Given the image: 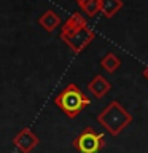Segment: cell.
I'll return each instance as SVG.
<instances>
[{"label": "cell", "mask_w": 148, "mask_h": 153, "mask_svg": "<svg viewBox=\"0 0 148 153\" xmlns=\"http://www.w3.org/2000/svg\"><path fill=\"white\" fill-rule=\"evenodd\" d=\"M54 104L64 112V115H67L69 118H75L86 107H89L91 99L84 94L83 89H80L78 85L69 83L54 97Z\"/></svg>", "instance_id": "1"}, {"label": "cell", "mask_w": 148, "mask_h": 153, "mask_svg": "<svg viewBox=\"0 0 148 153\" xmlns=\"http://www.w3.org/2000/svg\"><path fill=\"white\" fill-rule=\"evenodd\" d=\"M97 123L107 129L112 136H118L132 123V115L118 100H112L97 115Z\"/></svg>", "instance_id": "2"}, {"label": "cell", "mask_w": 148, "mask_h": 153, "mask_svg": "<svg viewBox=\"0 0 148 153\" xmlns=\"http://www.w3.org/2000/svg\"><path fill=\"white\" fill-rule=\"evenodd\" d=\"M105 147V137L91 126L84 128L73 140V148L80 153H99Z\"/></svg>", "instance_id": "3"}, {"label": "cell", "mask_w": 148, "mask_h": 153, "mask_svg": "<svg viewBox=\"0 0 148 153\" xmlns=\"http://www.w3.org/2000/svg\"><path fill=\"white\" fill-rule=\"evenodd\" d=\"M61 38L73 53H81L92 43V40L95 38V32L86 26V27H81L78 30L72 32L69 35H64Z\"/></svg>", "instance_id": "4"}, {"label": "cell", "mask_w": 148, "mask_h": 153, "mask_svg": "<svg viewBox=\"0 0 148 153\" xmlns=\"http://www.w3.org/2000/svg\"><path fill=\"white\" fill-rule=\"evenodd\" d=\"M13 143L21 153H30L33 148L40 143V139H38V136L30 128H22L21 131L14 136Z\"/></svg>", "instance_id": "5"}, {"label": "cell", "mask_w": 148, "mask_h": 153, "mask_svg": "<svg viewBox=\"0 0 148 153\" xmlns=\"http://www.w3.org/2000/svg\"><path fill=\"white\" fill-rule=\"evenodd\" d=\"M88 22H86V16H83L81 13H72L67 21L64 24H61V33L59 37H64V35H69V33L78 30L81 27H86Z\"/></svg>", "instance_id": "6"}, {"label": "cell", "mask_w": 148, "mask_h": 153, "mask_svg": "<svg viewBox=\"0 0 148 153\" xmlns=\"http://www.w3.org/2000/svg\"><path fill=\"white\" fill-rule=\"evenodd\" d=\"M88 89L89 93L94 96V97H104V96H107L110 93V89H112V85H110V81L105 78L102 75H95L92 80L88 83Z\"/></svg>", "instance_id": "7"}, {"label": "cell", "mask_w": 148, "mask_h": 153, "mask_svg": "<svg viewBox=\"0 0 148 153\" xmlns=\"http://www.w3.org/2000/svg\"><path fill=\"white\" fill-rule=\"evenodd\" d=\"M38 24H40L46 32H53V30H56L57 27H61L62 19L56 11L48 10V11H45L40 18H38Z\"/></svg>", "instance_id": "8"}, {"label": "cell", "mask_w": 148, "mask_h": 153, "mask_svg": "<svg viewBox=\"0 0 148 153\" xmlns=\"http://www.w3.org/2000/svg\"><path fill=\"white\" fill-rule=\"evenodd\" d=\"M99 2H100V13L105 18H113L123 8V0H99Z\"/></svg>", "instance_id": "9"}, {"label": "cell", "mask_w": 148, "mask_h": 153, "mask_svg": "<svg viewBox=\"0 0 148 153\" xmlns=\"http://www.w3.org/2000/svg\"><path fill=\"white\" fill-rule=\"evenodd\" d=\"M100 67L108 72V74H115L119 67H121V59L115 54V53H107L102 59H100Z\"/></svg>", "instance_id": "10"}, {"label": "cell", "mask_w": 148, "mask_h": 153, "mask_svg": "<svg viewBox=\"0 0 148 153\" xmlns=\"http://www.w3.org/2000/svg\"><path fill=\"white\" fill-rule=\"evenodd\" d=\"M81 11L84 13V16L88 18H94L95 14L100 13V2L99 0H86L84 3L80 5Z\"/></svg>", "instance_id": "11"}, {"label": "cell", "mask_w": 148, "mask_h": 153, "mask_svg": "<svg viewBox=\"0 0 148 153\" xmlns=\"http://www.w3.org/2000/svg\"><path fill=\"white\" fill-rule=\"evenodd\" d=\"M142 75H143V76H145V78H147V80H148V65L145 67V69H143V72H142Z\"/></svg>", "instance_id": "12"}, {"label": "cell", "mask_w": 148, "mask_h": 153, "mask_svg": "<svg viewBox=\"0 0 148 153\" xmlns=\"http://www.w3.org/2000/svg\"><path fill=\"white\" fill-rule=\"evenodd\" d=\"M86 2V0H76V3H78V5H81V3H84Z\"/></svg>", "instance_id": "13"}]
</instances>
